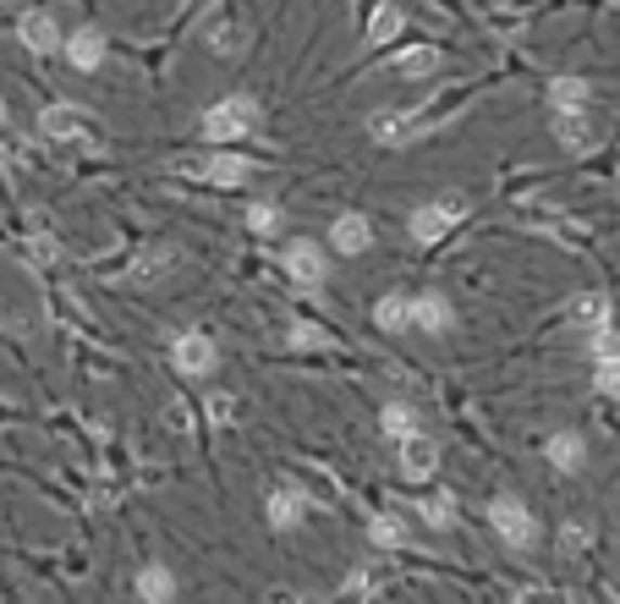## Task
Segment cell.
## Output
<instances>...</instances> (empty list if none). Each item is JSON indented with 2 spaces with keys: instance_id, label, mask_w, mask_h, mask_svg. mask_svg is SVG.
I'll return each instance as SVG.
<instances>
[{
  "instance_id": "1",
  "label": "cell",
  "mask_w": 620,
  "mask_h": 604,
  "mask_svg": "<svg viewBox=\"0 0 620 604\" xmlns=\"http://www.w3.org/2000/svg\"><path fill=\"white\" fill-rule=\"evenodd\" d=\"M247 132H258V100H253V94H225V100H215V105L204 111V138H209L215 149H231V143L247 138Z\"/></svg>"
},
{
  "instance_id": "2",
  "label": "cell",
  "mask_w": 620,
  "mask_h": 604,
  "mask_svg": "<svg viewBox=\"0 0 620 604\" xmlns=\"http://www.w3.org/2000/svg\"><path fill=\"white\" fill-rule=\"evenodd\" d=\"M489 528H494L511 550H533V544H539V516H533V505L516 500V494H494V500H489Z\"/></svg>"
},
{
  "instance_id": "3",
  "label": "cell",
  "mask_w": 620,
  "mask_h": 604,
  "mask_svg": "<svg viewBox=\"0 0 620 604\" xmlns=\"http://www.w3.org/2000/svg\"><path fill=\"white\" fill-rule=\"evenodd\" d=\"M462 215H467V198H462V193H445V198L417 204V209H412V220H406V231H412V242L434 247V242H445V231H451Z\"/></svg>"
},
{
  "instance_id": "4",
  "label": "cell",
  "mask_w": 620,
  "mask_h": 604,
  "mask_svg": "<svg viewBox=\"0 0 620 604\" xmlns=\"http://www.w3.org/2000/svg\"><path fill=\"white\" fill-rule=\"evenodd\" d=\"M170 363L182 380H209L220 369V347H215V335L209 330H182L170 340Z\"/></svg>"
},
{
  "instance_id": "5",
  "label": "cell",
  "mask_w": 620,
  "mask_h": 604,
  "mask_svg": "<svg viewBox=\"0 0 620 604\" xmlns=\"http://www.w3.org/2000/svg\"><path fill=\"white\" fill-rule=\"evenodd\" d=\"M188 170L198 182H209V188H242V182H253V159H242V154H231V149H215V154H198V159H188Z\"/></svg>"
},
{
  "instance_id": "6",
  "label": "cell",
  "mask_w": 620,
  "mask_h": 604,
  "mask_svg": "<svg viewBox=\"0 0 620 604\" xmlns=\"http://www.w3.org/2000/svg\"><path fill=\"white\" fill-rule=\"evenodd\" d=\"M308 511H313V500H308L302 484H275L270 494H263V516H270V528H275V534L302 528V523H308Z\"/></svg>"
},
{
  "instance_id": "7",
  "label": "cell",
  "mask_w": 620,
  "mask_h": 604,
  "mask_svg": "<svg viewBox=\"0 0 620 604\" xmlns=\"http://www.w3.org/2000/svg\"><path fill=\"white\" fill-rule=\"evenodd\" d=\"M281 265H286V275L302 281V286H324V281H330V253H324L319 242H308V236H292V242L281 247Z\"/></svg>"
},
{
  "instance_id": "8",
  "label": "cell",
  "mask_w": 620,
  "mask_h": 604,
  "mask_svg": "<svg viewBox=\"0 0 620 604\" xmlns=\"http://www.w3.org/2000/svg\"><path fill=\"white\" fill-rule=\"evenodd\" d=\"M396 462H401V478L406 484H428L434 478V467H439V446L423 435H406V440H396Z\"/></svg>"
},
{
  "instance_id": "9",
  "label": "cell",
  "mask_w": 620,
  "mask_h": 604,
  "mask_svg": "<svg viewBox=\"0 0 620 604\" xmlns=\"http://www.w3.org/2000/svg\"><path fill=\"white\" fill-rule=\"evenodd\" d=\"M330 247H335V253H346V258L369 253V247H374V226H369V215H358V209L335 215V226H330Z\"/></svg>"
},
{
  "instance_id": "10",
  "label": "cell",
  "mask_w": 620,
  "mask_h": 604,
  "mask_svg": "<svg viewBox=\"0 0 620 604\" xmlns=\"http://www.w3.org/2000/svg\"><path fill=\"white\" fill-rule=\"evenodd\" d=\"M17 39H23V50H34V55H55V50H61V23L34 7V12L17 17Z\"/></svg>"
},
{
  "instance_id": "11",
  "label": "cell",
  "mask_w": 620,
  "mask_h": 604,
  "mask_svg": "<svg viewBox=\"0 0 620 604\" xmlns=\"http://www.w3.org/2000/svg\"><path fill=\"white\" fill-rule=\"evenodd\" d=\"M555 143L571 154H593L598 149V127L587 111H555Z\"/></svg>"
},
{
  "instance_id": "12",
  "label": "cell",
  "mask_w": 620,
  "mask_h": 604,
  "mask_svg": "<svg viewBox=\"0 0 620 604\" xmlns=\"http://www.w3.org/2000/svg\"><path fill=\"white\" fill-rule=\"evenodd\" d=\"M61 50H66L72 72H100V66H105V34H100V28H72V34L61 39Z\"/></svg>"
},
{
  "instance_id": "13",
  "label": "cell",
  "mask_w": 620,
  "mask_h": 604,
  "mask_svg": "<svg viewBox=\"0 0 620 604\" xmlns=\"http://www.w3.org/2000/svg\"><path fill=\"white\" fill-rule=\"evenodd\" d=\"M451 324H456V308L445 303V292H417V297H412V330L445 335Z\"/></svg>"
},
{
  "instance_id": "14",
  "label": "cell",
  "mask_w": 620,
  "mask_h": 604,
  "mask_svg": "<svg viewBox=\"0 0 620 604\" xmlns=\"http://www.w3.org/2000/svg\"><path fill=\"white\" fill-rule=\"evenodd\" d=\"M132 593H138L143 604H170L176 593H182V582H176V571H170L165 561H148V566H138Z\"/></svg>"
},
{
  "instance_id": "15",
  "label": "cell",
  "mask_w": 620,
  "mask_h": 604,
  "mask_svg": "<svg viewBox=\"0 0 620 604\" xmlns=\"http://www.w3.org/2000/svg\"><path fill=\"white\" fill-rule=\"evenodd\" d=\"M170 270H176V247L154 242V247H138V258H132L127 281H138V286H159V281H165Z\"/></svg>"
},
{
  "instance_id": "16",
  "label": "cell",
  "mask_w": 620,
  "mask_h": 604,
  "mask_svg": "<svg viewBox=\"0 0 620 604\" xmlns=\"http://www.w3.org/2000/svg\"><path fill=\"white\" fill-rule=\"evenodd\" d=\"M544 457H550L555 473H582L587 467V440L577 435V428H560V435L544 440Z\"/></svg>"
},
{
  "instance_id": "17",
  "label": "cell",
  "mask_w": 620,
  "mask_h": 604,
  "mask_svg": "<svg viewBox=\"0 0 620 604\" xmlns=\"http://www.w3.org/2000/svg\"><path fill=\"white\" fill-rule=\"evenodd\" d=\"M39 132H44L50 143H82V138H88V121H82L77 105H50V111L39 116Z\"/></svg>"
},
{
  "instance_id": "18",
  "label": "cell",
  "mask_w": 620,
  "mask_h": 604,
  "mask_svg": "<svg viewBox=\"0 0 620 604\" xmlns=\"http://www.w3.org/2000/svg\"><path fill=\"white\" fill-rule=\"evenodd\" d=\"M396 72L412 77V82L434 77L439 72V44H406V50H396Z\"/></svg>"
},
{
  "instance_id": "19",
  "label": "cell",
  "mask_w": 620,
  "mask_h": 604,
  "mask_svg": "<svg viewBox=\"0 0 620 604\" xmlns=\"http://www.w3.org/2000/svg\"><path fill=\"white\" fill-rule=\"evenodd\" d=\"M374 324H379L385 335H401V330H412V297H401V292L379 297V303H374Z\"/></svg>"
},
{
  "instance_id": "20",
  "label": "cell",
  "mask_w": 620,
  "mask_h": 604,
  "mask_svg": "<svg viewBox=\"0 0 620 604\" xmlns=\"http://www.w3.org/2000/svg\"><path fill=\"white\" fill-rule=\"evenodd\" d=\"M417 516L434 528V534H456V494H428V500H417Z\"/></svg>"
},
{
  "instance_id": "21",
  "label": "cell",
  "mask_w": 620,
  "mask_h": 604,
  "mask_svg": "<svg viewBox=\"0 0 620 604\" xmlns=\"http://www.w3.org/2000/svg\"><path fill=\"white\" fill-rule=\"evenodd\" d=\"M406 28V17H401V7L396 0H379L374 7V17H369V50H379V44H390L396 34Z\"/></svg>"
},
{
  "instance_id": "22",
  "label": "cell",
  "mask_w": 620,
  "mask_h": 604,
  "mask_svg": "<svg viewBox=\"0 0 620 604\" xmlns=\"http://www.w3.org/2000/svg\"><path fill=\"white\" fill-rule=\"evenodd\" d=\"M593 89H587V77H555L550 82V105L555 111H587Z\"/></svg>"
},
{
  "instance_id": "23",
  "label": "cell",
  "mask_w": 620,
  "mask_h": 604,
  "mask_svg": "<svg viewBox=\"0 0 620 604\" xmlns=\"http://www.w3.org/2000/svg\"><path fill=\"white\" fill-rule=\"evenodd\" d=\"M369 544L374 550H401L406 544V523H401L396 511H379L374 523H369Z\"/></svg>"
},
{
  "instance_id": "24",
  "label": "cell",
  "mask_w": 620,
  "mask_h": 604,
  "mask_svg": "<svg viewBox=\"0 0 620 604\" xmlns=\"http://www.w3.org/2000/svg\"><path fill=\"white\" fill-rule=\"evenodd\" d=\"M571 324H577V330H587V335H593L598 324H609V297H598V292L577 297V303H571Z\"/></svg>"
},
{
  "instance_id": "25",
  "label": "cell",
  "mask_w": 620,
  "mask_h": 604,
  "mask_svg": "<svg viewBox=\"0 0 620 604\" xmlns=\"http://www.w3.org/2000/svg\"><path fill=\"white\" fill-rule=\"evenodd\" d=\"M379 428H385V440H406V435H417V412L401 407V401H390V407L379 412Z\"/></svg>"
},
{
  "instance_id": "26",
  "label": "cell",
  "mask_w": 620,
  "mask_h": 604,
  "mask_svg": "<svg viewBox=\"0 0 620 604\" xmlns=\"http://www.w3.org/2000/svg\"><path fill=\"white\" fill-rule=\"evenodd\" d=\"M369 132H374L379 143H406L412 121H406V116H396V111H374V116H369Z\"/></svg>"
},
{
  "instance_id": "27",
  "label": "cell",
  "mask_w": 620,
  "mask_h": 604,
  "mask_svg": "<svg viewBox=\"0 0 620 604\" xmlns=\"http://www.w3.org/2000/svg\"><path fill=\"white\" fill-rule=\"evenodd\" d=\"M281 226H286V209H281V204H247V231L275 236Z\"/></svg>"
},
{
  "instance_id": "28",
  "label": "cell",
  "mask_w": 620,
  "mask_h": 604,
  "mask_svg": "<svg viewBox=\"0 0 620 604\" xmlns=\"http://www.w3.org/2000/svg\"><path fill=\"white\" fill-rule=\"evenodd\" d=\"M209 50L225 55V61H236V55L247 50V34H242L236 23H220V28H209Z\"/></svg>"
},
{
  "instance_id": "29",
  "label": "cell",
  "mask_w": 620,
  "mask_h": 604,
  "mask_svg": "<svg viewBox=\"0 0 620 604\" xmlns=\"http://www.w3.org/2000/svg\"><path fill=\"white\" fill-rule=\"evenodd\" d=\"M587 347H593V363H604V358H620V330H615V324H598V330L587 335Z\"/></svg>"
},
{
  "instance_id": "30",
  "label": "cell",
  "mask_w": 620,
  "mask_h": 604,
  "mask_svg": "<svg viewBox=\"0 0 620 604\" xmlns=\"http://www.w3.org/2000/svg\"><path fill=\"white\" fill-rule=\"evenodd\" d=\"M593 385H598V396H620V358H604L593 369Z\"/></svg>"
},
{
  "instance_id": "31",
  "label": "cell",
  "mask_w": 620,
  "mask_h": 604,
  "mask_svg": "<svg viewBox=\"0 0 620 604\" xmlns=\"http://www.w3.org/2000/svg\"><path fill=\"white\" fill-rule=\"evenodd\" d=\"M587 539H593V534H587L582 523H566V528H560V550H566V555H577V550H587Z\"/></svg>"
},
{
  "instance_id": "32",
  "label": "cell",
  "mask_w": 620,
  "mask_h": 604,
  "mask_svg": "<svg viewBox=\"0 0 620 604\" xmlns=\"http://www.w3.org/2000/svg\"><path fill=\"white\" fill-rule=\"evenodd\" d=\"M516 604H544V599H539V593H521V599H516Z\"/></svg>"
},
{
  "instance_id": "33",
  "label": "cell",
  "mask_w": 620,
  "mask_h": 604,
  "mask_svg": "<svg viewBox=\"0 0 620 604\" xmlns=\"http://www.w3.org/2000/svg\"><path fill=\"white\" fill-rule=\"evenodd\" d=\"M0 121H7V94H0Z\"/></svg>"
}]
</instances>
